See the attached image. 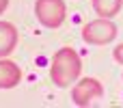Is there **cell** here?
<instances>
[{
    "mask_svg": "<svg viewBox=\"0 0 123 108\" xmlns=\"http://www.w3.org/2000/svg\"><path fill=\"white\" fill-rule=\"evenodd\" d=\"M82 74V61L78 56V52L69 45L65 48H58L52 56V65H50V80L65 89L69 87L71 82H76Z\"/></svg>",
    "mask_w": 123,
    "mask_h": 108,
    "instance_id": "cell-1",
    "label": "cell"
},
{
    "mask_svg": "<svg viewBox=\"0 0 123 108\" xmlns=\"http://www.w3.org/2000/svg\"><path fill=\"white\" fill-rule=\"evenodd\" d=\"M117 35H119V28L108 17H97L82 26V39L89 45H108L110 41L117 39Z\"/></svg>",
    "mask_w": 123,
    "mask_h": 108,
    "instance_id": "cell-2",
    "label": "cell"
},
{
    "mask_svg": "<svg viewBox=\"0 0 123 108\" xmlns=\"http://www.w3.org/2000/svg\"><path fill=\"white\" fill-rule=\"evenodd\" d=\"M35 17L45 28H58L67 17L65 0H35Z\"/></svg>",
    "mask_w": 123,
    "mask_h": 108,
    "instance_id": "cell-3",
    "label": "cell"
},
{
    "mask_svg": "<svg viewBox=\"0 0 123 108\" xmlns=\"http://www.w3.org/2000/svg\"><path fill=\"white\" fill-rule=\"evenodd\" d=\"M104 87L97 78H82L76 80V87L71 89V102L76 106H91L93 102L102 100Z\"/></svg>",
    "mask_w": 123,
    "mask_h": 108,
    "instance_id": "cell-4",
    "label": "cell"
},
{
    "mask_svg": "<svg viewBox=\"0 0 123 108\" xmlns=\"http://www.w3.org/2000/svg\"><path fill=\"white\" fill-rule=\"evenodd\" d=\"M22 82V69L6 56L0 58V89H15Z\"/></svg>",
    "mask_w": 123,
    "mask_h": 108,
    "instance_id": "cell-5",
    "label": "cell"
},
{
    "mask_svg": "<svg viewBox=\"0 0 123 108\" xmlns=\"http://www.w3.org/2000/svg\"><path fill=\"white\" fill-rule=\"evenodd\" d=\"M17 45V28L11 22H0V58L9 56Z\"/></svg>",
    "mask_w": 123,
    "mask_h": 108,
    "instance_id": "cell-6",
    "label": "cell"
},
{
    "mask_svg": "<svg viewBox=\"0 0 123 108\" xmlns=\"http://www.w3.org/2000/svg\"><path fill=\"white\" fill-rule=\"evenodd\" d=\"M91 6H93V11L99 17L112 19L115 15H119V11L123 6V0H91Z\"/></svg>",
    "mask_w": 123,
    "mask_h": 108,
    "instance_id": "cell-7",
    "label": "cell"
},
{
    "mask_svg": "<svg viewBox=\"0 0 123 108\" xmlns=\"http://www.w3.org/2000/svg\"><path fill=\"white\" fill-rule=\"evenodd\" d=\"M112 56H115V61H117L119 65H123V43H119V45L112 50Z\"/></svg>",
    "mask_w": 123,
    "mask_h": 108,
    "instance_id": "cell-8",
    "label": "cell"
},
{
    "mask_svg": "<svg viewBox=\"0 0 123 108\" xmlns=\"http://www.w3.org/2000/svg\"><path fill=\"white\" fill-rule=\"evenodd\" d=\"M6 6H9V0H0V15L6 11Z\"/></svg>",
    "mask_w": 123,
    "mask_h": 108,
    "instance_id": "cell-9",
    "label": "cell"
}]
</instances>
